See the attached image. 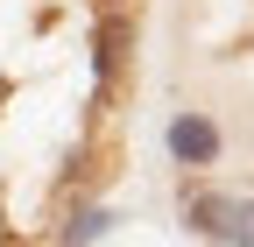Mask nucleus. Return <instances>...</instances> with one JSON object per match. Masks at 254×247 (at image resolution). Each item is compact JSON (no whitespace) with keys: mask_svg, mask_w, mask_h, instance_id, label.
<instances>
[{"mask_svg":"<svg viewBox=\"0 0 254 247\" xmlns=\"http://www.w3.org/2000/svg\"><path fill=\"white\" fill-rule=\"evenodd\" d=\"M184 219L212 233V240H233L254 247V198H226V191H184Z\"/></svg>","mask_w":254,"mask_h":247,"instance_id":"f257e3e1","label":"nucleus"},{"mask_svg":"<svg viewBox=\"0 0 254 247\" xmlns=\"http://www.w3.org/2000/svg\"><path fill=\"white\" fill-rule=\"evenodd\" d=\"M170 156L184 163V170H212L219 163V127L205 113H177L170 120Z\"/></svg>","mask_w":254,"mask_h":247,"instance_id":"f03ea898","label":"nucleus"},{"mask_svg":"<svg viewBox=\"0 0 254 247\" xmlns=\"http://www.w3.org/2000/svg\"><path fill=\"white\" fill-rule=\"evenodd\" d=\"M99 7H127V0H99Z\"/></svg>","mask_w":254,"mask_h":247,"instance_id":"7ed1b4c3","label":"nucleus"}]
</instances>
